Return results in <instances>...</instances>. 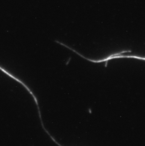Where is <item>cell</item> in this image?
<instances>
[{"instance_id":"1","label":"cell","mask_w":145,"mask_h":146,"mask_svg":"<svg viewBox=\"0 0 145 146\" xmlns=\"http://www.w3.org/2000/svg\"><path fill=\"white\" fill-rule=\"evenodd\" d=\"M55 42L58 43L59 45H62L64 46L66 48H67L68 49L72 50V52H75V54H77L78 56H80L81 57H82L83 59L89 61V62H95V64H100V62H105V67H107L108 66V62L110 60H112V59H117V58H133V59H140L142 61H144L145 58L142 57V56H133V55H125L126 53H129V52H131V50H121V51H119V52H115V53L113 54H111V55H108L107 56L103 57V58H100V59H91V58H88V57H85L83 55H81V53H79V52L77 50H75L74 48L72 47H69L68 45L63 43L62 41H59L58 40H54Z\"/></svg>"},{"instance_id":"2","label":"cell","mask_w":145,"mask_h":146,"mask_svg":"<svg viewBox=\"0 0 145 146\" xmlns=\"http://www.w3.org/2000/svg\"><path fill=\"white\" fill-rule=\"evenodd\" d=\"M0 70H1L3 73H5V75H7L8 77H10V78H13V80H15L16 82H18L19 83V84H20V85H21L29 93H30V94H31V96H32L33 97V99H34V100H35V102H36V108H37V111H38V116H39V118L40 119H42V113H41V111H40V108H39V104H38V100H37V99H36V96L34 94V92H33V91L32 90H31L30 89V87L26 84V83L25 82H23L21 79H19V78H17V77H15L14 75H13L12 74V73H10L9 71H7L5 69H4L1 65H0Z\"/></svg>"},{"instance_id":"3","label":"cell","mask_w":145,"mask_h":146,"mask_svg":"<svg viewBox=\"0 0 145 146\" xmlns=\"http://www.w3.org/2000/svg\"><path fill=\"white\" fill-rule=\"evenodd\" d=\"M41 124H42V127H43L44 130V131H45V133H46V134H47V135H49V137H50V138L51 140H52V141H53V142H54V143H56L57 145H58V146H63V145H61L60 143H58V142H57V141L55 140V138H54V137H52V135H50V134L49 133V131H48V130H47V129H45V127H44V122H43V123H41Z\"/></svg>"}]
</instances>
